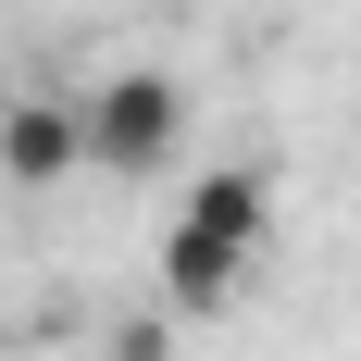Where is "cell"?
I'll return each mask as SVG.
<instances>
[{
    "mask_svg": "<svg viewBox=\"0 0 361 361\" xmlns=\"http://www.w3.org/2000/svg\"><path fill=\"white\" fill-rule=\"evenodd\" d=\"M262 224H274L262 175H200L187 212H175V237H162V299H175V312H224L237 274L262 262Z\"/></svg>",
    "mask_w": 361,
    "mask_h": 361,
    "instance_id": "1",
    "label": "cell"
},
{
    "mask_svg": "<svg viewBox=\"0 0 361 361\" xmlns=\"http://www.w3.org/2000/svg\"><path fill=\"white\" fill-rule=\"evenodd\" d=\"M175 137H187V87L175 75H112L87 100V162H112V175H162Z\"/></svg>",
    "mask_w": 361,
    "mask_h": 361,
    "instance_id": "2",
    "label": "cell"
},
{
    "mask_svg": "<svg viewBox=\"0 0 361 361\" xmlns=\"http://www.w3.org/2000/svg\"><path fill=\"white\" fill-rule=\"evenodd\" d=\"M75 162H87V112H63V100H13L0 112V175L13 187H63Z\"/></svg>",
    "mask_w": 361,
    "mask_h": 361,
    "instance_id": "3",
    "label": "cell"
}]
</instances>
